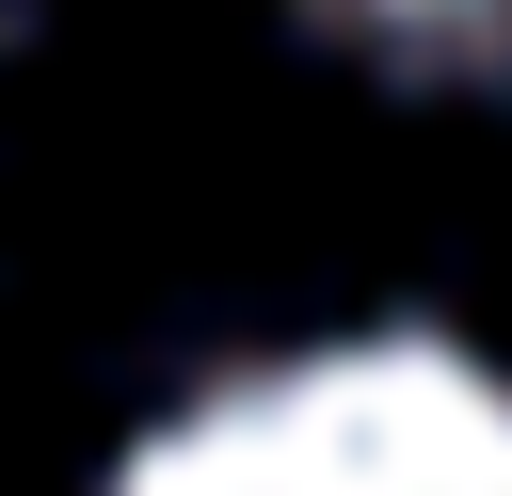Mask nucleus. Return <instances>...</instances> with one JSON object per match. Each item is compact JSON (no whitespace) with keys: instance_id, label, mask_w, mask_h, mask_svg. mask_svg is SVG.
I'll list each match as a JSON object with an SVG mask.
<instances>
[{"instance_id":"1","label":"nucleus","mask_w":512,"mask_h":496,"mask_svg":"<svg viewBox=\"0 0 512 496\" xmlns=\"http://www.w3.org/2000/svg\"><path fill=\"white\" fill-rule=\"evenodd\" d=\"M96 496H512V368L432 320H352L176 384Z\"/></svg>"},{"instance_id":"2","label":"nucleus","mask_w":512,"mask_h":496,"mask_svg":"<svg viewBox=\"0 0 512 496\" xmlns=\"http://www.w3.org/2000/svg\"><path fill=\"white\" fill-rule=\"evenodd\" d=\"M320 48L432 80V96H512V0H288Z\"/></svg>"}]
</instances>
